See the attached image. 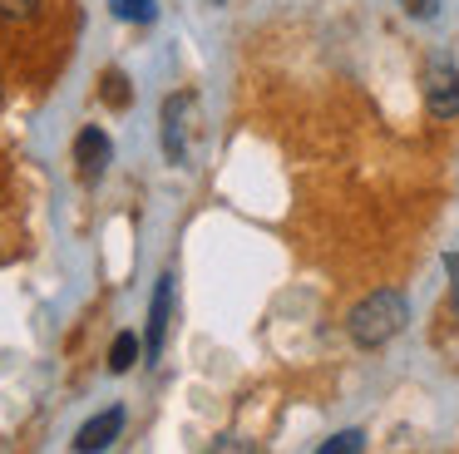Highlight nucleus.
Segmentation results:
<instances>
[{
    "mask_svg": "<svg viewBox=\"0 0 459 454\" xmlns=\"http://www.w3.org/2000/svg\"><path fill=\"white\" fill-rule=\"evenodd\" d=\"M410 321V301L395 292V286H376V292H366L356 306H351L346 316V331L351 341L360 345V351H376V345L395 341L400 331H405Z\"/></svg>",
    "mask_w": 459,
    "mask_h": 454,
    "instance_id": "f257e3e1",
    "label": "nucleus"
},
{
    "mask_svg": "<svg viewBox=\"0 0 459 454\" xmlns=\"http://www.w3.org/2000/svg\"><path fill=\"white\" fill-rule=\"evenodd\" d=\"M425 104H429V114L435 118H459V69L449 65L445 55H435L425 65Z\"/></svg>",
    "mask_w": 459,
    "mask_h": 454,
    "instance_id": "f03ea898",
    "label": "nucleus"
},
{
    "mask_svg": "<svg viewBox=\"0 0 459 454\" xmlns=\"http://www.w3.org/2000/svg\"><path fill=\"white\" fill-rule=\"evenodd\" d=\"M169 316H173V272L159 276L153 286V301H149V331H143V361H159L163 355V341H169Z\"/></svg>",
    "mask_w": 459,
    "mask_h": 454,
    "instance_id": "7ed1b4c3",
    "label": "nucleus"
},
{
    "mask_svg": "<svg viewBox=\"0 0 459 454\" xmlns=\"http://www.w3.org/2000/svg\"><path fill=\"white\" fill-rule=\"evenodd\" d=\"M74 163H80V178L84 183H100L104 173H109V163H114V144H109V134L104 128H80V138H74Z\"/></svg>",
    "mask_w": 459,
    "mask_h": 454,
    "instance_id": "20e7f679",
    "label": "nucleus"
},
{
    "mask_svg": "<svg viewBox=\"0 0 459 454\" xmlns=\"http://www.w3.org/2000/svg\"><path fill=\"white\" fill-rule=\"evenodd\" d=\"M188 109H193L188 94L163 99V153H169V163H178V168H183V158H188Z\"/></svg>",
    "mask_w": 459,
    "mask_h": 454,
    "instance_id": "39448f33",
    "label": "nucleus"
},
{
    "mask_svg": "<svg viewBox=\"0 0 459 454\" xmlns=\"http://www.w3.org/2000/svg\"><path fill=\"white\" fill-rule=\"evenodd\" d=\"M119 430H124V405H109V410H100L90 424H80V434H74V450H80V454L109 450V444L119 440Z\"/></svg>",
    "mask_w": 459,
    "mask_h": 454,
    "instance_id": "423d86ee",
    "label": "nucleus"
},
{
    "mask_svg": "<svg viewBox=\"0 0 459 454\" xmlns=\"http://www.w3.org/2000/svg\"><path fill=\"white\" fill-rule=\"evenodd\" d=\"M139 351H143L139 336H134V331H119V336H114V345H109V371L124 375L134 361H139Z\"/></svg>",
    "mask_w": 459,
    "mask_h": 454,
    "instance_id": "0eeeda50",
    "label": "nucleus"
},
{
    "mask_svg": "<svg viewBox=\"0 0 459 454\" xmlns=\"http://www.w3.org/2000/svg\"><path fill=\"white\" fill-rule=\"evenodd\" d=\"M114 15L134 20V25H149V20H159V5L153 0H114Z\"/></svg>",
    "mask_w": 459,
    "mask_h": 454,
    "instance_id": "6e6552de",
    "label": "nucleus"
},
{
    "mask_svg": "<svg viewBox=\"0 0 459 454\" xmlns=\"http://www.w3.org/2000/svg\"><path fill=\"white\" fill-rule=\"evenodd\" d=\"M336 450H366V434H360V430H346V434H331V440H321V454H336Z\"/></svg>",
    "mask_w": 459,
    "mask_h": 454,
    "instance_id": "1a4fd4ad",
    "label": "nucleus"
},
{
    "mask_svg": "<svg viewBox=\"0 0 459 454\" xmlns=\"http://www.w3.org/2000/svg\"><path fill=\"white\" fill-rule=\"evenodd\" d=\"M0 15L5 20H35L40 15V0H0Z\"/></svg>",
    "mask_w": 459,
    "mask_h": 454,
    "instance_id": "9d476101",
    "label": "nucleus"
},
{
    "mask_svg": "<svg viewBox=\"0 0 459 454\" xmlns=\"http://www.w3.org/2000/svg\"><path fill=\"white\" fill-rule=\"evenodd\" d=\"M104 94H109V104H129V89H124V74L119 69H109V74H104Z\"/></svg>",
    "mask_w": 459,
    "mask_h": 454,
    "instance_id": "9b49d317",
    "label": "nucleus"
},
{
    "mask_svg": "<svg viewBox=\"0 0 459 454\" xmlns=\"http://www.w3.org/2000/svg\"><path fill=\"white\" fill-rule=\"evenodd\" d=\"M405 5V15H415V20H435L439 15V0H400Z\"/></svg>",
    "mask_w": 459,
    "mask_h": 454,
    "instance_id": "f8f14e48",
    "label": "nucleus"
},
{
    "mask_svg": "<svg viewBox=\"0 0 459 454\" xmlns=\"http://www.w3.org/2000/svg\"><path fill=\"white\" fill-rule=\"evenodd\" d=\"M455 311H459V282H455Z\"/></svg>",
    "mask_w": 459,
    "mask_h": 454,
    "instance_id": "ddd939ff",
    "label": "nucleus"
}]
</instances>
